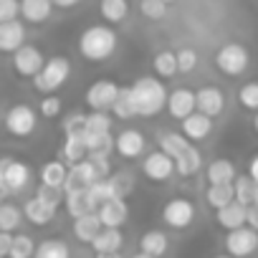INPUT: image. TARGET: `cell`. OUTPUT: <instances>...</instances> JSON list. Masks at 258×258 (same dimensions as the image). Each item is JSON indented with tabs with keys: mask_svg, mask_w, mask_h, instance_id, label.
Instances as JSON below:
<instances>
[{
	"mask_svg": "<svg viewBox=\"0 0 258 258\" xmlns=\"http://www.w3.org/2000/svg\"><path fill=\"white\" fill-rule=\"evenodd\" d=\"M129 89H132V101H135L137 116H155L162 109H167L170 91L165 89L162 79H157V76H140Z\"/></svg>",
	"mask_w": 258,
	"mask_h": 258,
	"instance_id": "6da1fadb",
	"label": "cell"
},
{
	"mask_svg": "<svg viewBox=\"0 0 258 258\" xmlns=\"http://www.w3.org/2000/svg\"><path fill=\"white\" fill-rule=\"evenodd\" d=\"M116 33L109 26H89L81 36H79V53L91 61V63H101L106 58L114 56L116 51Z\"/></svg>",
	"mask_w": 258,
	"mask_h": 258,
	"instance_id": "7a4b0ae2",
	"label": "cell"
},
{
	"mask_svg": "<svg viewBox=\"0 0 258 258\" xmlns=\"http://www.w3.org/2000/svg\"><path fill=\"white\" fill-rule=\"evenodd\" d=\"M69 76H71V61L66 56H51L46 61L43 71L33 79V86H36V91L51 96L53 91H58L69 81Z\"/></svg>",
	"mask_w": 258,
	"mask_h": 258,
	"instance_id": "3957f363",
	"label": "cell"
},
{
	"mask_svg": "<svg viewBox=\"0 0 258 258\" xmlns=\"http://www.w3.org/2000/svg\"><path fill=\"white\" fill-rule=\"evenodd\" d=\"M31 182V167L23 160L3 157L0 160V195L8 198L13 192H23Z\"/></svg>",
	"mask_w": 258,
	"mask_h": 258,
	"instance_id": "277c9868",
	"label": "cell"
},
{
	"mask_svg": "<svg viewBox=\"0 0 258 258\" xmlns=\"http://www.w3.org/2000/svg\"><path fill=\"white\" fill-rule=\"evenodd\" d=\"M38 126V114L28 104H13L6 111V132L16 140H26L36 132Z\"/></svg>",
	"mask_w": 258,
	"mask_h": 258,
	"instance_id": "5b68a950",
	"label": "cell"
},
{
	"mask_svg": "<svg viewBox=\"0 0 258 258\" xmlns=\"http://www.w3.org/2000/svg\"><path fill=\"white\" fill-rule=\"evenodd\" d=\"M250 63V53L240 43H225L215 51V69L225 76H243Z\"/></svg>",
	"mask_w": 258,
	"mask_h": 258,
	"instance_id": "8992f818",
	"label": "cell"
},
{
	"mask_svg": "<svg viewBox=\"0 0 258 258\" xmlns=\"http://www.w3.org/2000/svg\"><path fill=\"white\" fill-rule=\"evenodd\" d=\"M195 215H198V208L192 200L187 198H170L162 208V223L172 230H185L195 223Z\"/></svg>",
	"mask_w": 258,
	"mask_h": 258,
	"instance_id": "52a82bcc",
	"label": "cell"
},
{
	"mask_svg": "<svg viewBox=\"0 0 258 258\" xmlns=\"http://www.w3.org/2000/svg\"><path fill=\"white\" fill-rule=\"evenodd\" d=\"M121 94V86L114 84L111 79H99L86 89V104L91 106V111H106L116 104Z\"/></svg>",
	"mask_w": 258,
	"mask_h": 258,
	"instance_id": "ba28073f",
	"label": "cell"
},
{
	"mask_svg": "<svg viewBox=\"0 0 258 258\" xmlns=\"http://www.w3.org/2000/svg\"><path fill=\"white\" fill-rule=\"evenodd\" d=\"M101 180L99 170L94 167L91 160H84L79 165H74L69 170V180H66V187H63V195H74V192H86L91 185H96Z\"/></svg>",
	"mask_w": 258,
	"mask_h": 258,
	"instance_id": "9c48e42d",
	"label": "cell"
},
{
	"mask_svg": "<svg viewBox=\"0 0 258 258\" xmlns=\"http://www.w3.org/2000/svg\"><path fill=\"white\" fill-rule=\"evenodd\" d=\"M255 248H258V230H253L248 225L238 228V230H230L225 235V250L233 258H248V255L255 253Z\"/></svg>",
	"mask_w": 258,
	"mask_h": 258,
	"instance_id": "30bf717a",
	"label": "cell"
},
{
	"mask_svg": "<svg viewBox=\"0 0 258 258\" xmlns=\"http://www.w3.org/2000/svg\"><path fill=\"white\" fill-rule=\"evenodd\" d=\"M46 61H48V58H46V56L41 53V48H36V46H23L21 51L13 53V69H16L18 76H26V79H36V76L43 71Z\"/></svg>",
	"mask_w": 258,
	"mask_h": 258,
	"instance_id": "8fae6325",
	"label": "cell"
},
{
	"mask_svg": "<svg viewBox=\"0 0 258 258\" xmlns=\"http://www.w3.org/2000/svg\"><path fill=\"white\" fill-rule=\"evenodd\" d=\"M142 172H145L152 182H165V180L172 177V172H177V162H175L170 155H165L162 150H157V152H150V155L145 157Z\"/></svg>",
	"mask_w": 258,
	"mask_h": 258,
	"instance_id": "7c38bea8",
	"label": "cell"
},
{
	"mask_svg": "<svg viewBox=\"0 0 258 258\" xmlns=\"http://www.w3.org/2000/svg\"><path fill=\"white\" fill-rule=\"evenodd\" d=\"M167 111L172 119H180L185 121L190 114L198 111V91H190L185 86L170 91V99H167Z\"/></svg>",
	"mask_w": 258,
	"mask_h": 258,
	"instance_id": "4fadbf2b",
	"label": "cell"
},
{
	"mask_svg": "<svg viewBox=\"0 0 258 258\" xmlns=\"http://www.w3.org/2000/svg\"><path fill=\"white\" fill-rule=\"evenodd\" d=\"M114 140H116V152H119V157H124V160H137V157H142V152L147 150L145 135L140 132V129H132V126L121 129Z\"/></svg>",
	"mask_w": 258,
	"mask_h": 258,
	"instance_id": "5bb4252c",
	"label": "cell"
},
{
	"mask_svg": "<svg viewBox=\"0 0 258 258\" xmlns=\"http://www.w3.org/2000/svg\"><path fill=\"white\" fill-rule=\"evenodd\" d=\"M26 46V26L21 21L0 23V51L16 53Z\"/></svg>",
	"mask_w": 258,
	"mask_h": 258,
	"instance_id": "9a60e30c",
	"label": "cell"
},
{
	"mask_svg": "<svg viewBox=\"0 0 258 258\" xmlns=\"http://www.w3.org/2000/svg\"><path fill=\"white\" fill-rule=\"evenodd\" d=\"M210 132H213V116H208L203 111H195L182 121V135L190 142H203L210 137Z\"/></svg>",
	"mask_w": 258,
	"mask_h": 258,
	"instance_id": "2e32d148",
	"label": "cell"
},
{
	"mask_svg": "<svg viewBox=\"0 0 258 258\" xmlns=\"http://www.w3.org/2000/svg\"><path fill=\"white\" fill-rule=\"evenodd\" d=\"M99 218H101V225L104 228H121L129 218V208H126V200L124 198H116V200H109L99 208Z\"/></svg>",
	"mask_w": 258,
	"mask_h": 258,
	"instance_id": "e0dca14e",
	"label": "cell"
},
{
	"mask_svg": "<svg viewBox=\"0 0 258 258\" xmlns=\"http://www.w3.org/2000/svg\"><path fill=\"white\" fill-rule=\"evenodd\" d=\"M225 109V94L218 86H200L198 89V111L208 116H218Z\"/></svg>",
	"mask_w": 258,
	"mask_h": 258,
	"instance_id": "ac0fdd59",
	"label": "cell"
},
{
	"mask_svg": "<svg viewBox=\"0 0 258 258\" xmlns=\"http://www.w3.org/2000/svg\"><path fill=\"white\" fill-rule=\"evenodd\" d=\"M215 220L228 233L230 230H238V228H245L248 225V208L240 205V203H230L228 208H223V210L215 213Z\"/></svg>",
	"mask_w": 258,
	"mask_h": 258,
	"instance_id": "d6986e66",
	"label": "cell"
},
{
	"mask_svg": "<svg viewBox=\"0 0 258 258\" xmlns=\"http://www.w3.org/2000/svg\"><path fill=\"white\" fill-rule=\"evenodd\" d=\"M101 230H104V225H101L99 213H89V215L74 220V235H76V240H81V243H89V245H91V243L99 238Z\"/></svg>",
	"mask_w": 258,
	"mask_h": 258,
	"instance_id": "ffe728a7",
	"label": "cell"
},
{
	"mask_svg": "<svg viewBox=\"0 0 258 258\" xmlns=\"http://www.w3.org/2000/svg\"><path fill=\"white\" fill-rule=\"evenodd\" d=\"M53 8V0H21V16L28 23H46Z\"/></svg>",
	"mask_w": 258,
	"mask_h": 258,
	"instance_id": "44dd1931",
	"label": "cell"
},
{
	"mask_svg": "<svg viewBox=\"0 0 258 258\" xmlns=\"http://www.w3.org/2000/svg\"><path fill=\"white\" fill-rule=\"evenodd\" d=\"M157 145H160V150H162L165 155H170L172 160L182 157V155L192 147L190 140H187L182 132H160V135H157Z\"/></svg>",
	"mask_w": 258,
	"mask_h": 258,
	"instance_id": "7402d4cb",
	"label": "cell"
},
{
	"mask_svg": "<svg viewBox=\"0 0 258 258\" xmlns=\"http://www.w3.org/2000/svg\"><path fill=\"white\" fill-rule=\"evenodd\" d=\"M205 177H208L210 185H233V182L238 180V177H235V165H233L230 160H225V157L213 160V162L208 165Z\"/></svg>",
	"mask_w": 258,
	"mask_h": 258,
	"instance_id": "603a6c76",
	"label": "cell"
},
{
	"mask_svg": "<svg viewBox=\"0 0 258 258\" xmlns=\"http://www.w3.org/2000/svg\"><path fill=\"white\" fill-rule=\"evenodd\" d=\"M69 180V167L61 160H51L41 167V185L53 187V190H63Z\"/></svg>",
	"mask_w": 258,
	"mask_h": 258,
	"instance_id": "cb8c5ba5",
	"label": "cell"
},
{
	"mask_svg": "<svg viewBox=\"0 0 258 258\" xmlns=\"http://www.w3.org/2000/svg\"><path fill=\"white\" fill-rule=\"evenodd\" d=\"M23 215H26V220L33 223V225H48V223L53 220V215H56V208L46 205L41 198L33 195V198L23 205Z\"/></svg>",
	"mask_w": 258,
	"mask_h": 258,
	"instance_id": "d4e9b609",
	"label": "cell"
},
{
	"mask_svg": "<svg viewBox=\"0 0 258 258\" xmlns=\"http://www.w3.org/2000/svg\"><path fill=\"white\" fill-rule=\"evenodd\" d=\"M170 248V238L162 233V230H147L142 233L140 238V250L147 253V255H155V258H162Z\"/></svg>",
	"mask_w": 258,
	"mask_h": 258,
	"instance_id": "484cf974",
	"label": "cell"
},
{
	"mask_svg": "<svg viewBox=\"0 0 258 258\" xmlns=\"http://www.w3.org/2000/svg\"><path fill=\"white\" fill-rule=\"evenodd\" d=\"M116 198H119V195H116V187L111 185V180H99L96 185H91V187L86 190V200H89V205H91L94 213H99V208H101L104 203L116 200Z\"/></svg>",
	"mask_w": 258,
	"mask_h": 258,
	"instance_id": "4316f807",
	"label": "cell"
},
{
	"mask_svg": "<svg viewBox=\"0 0 258 258\" xmlns=\"http://www.w3.org/2000/svg\"><path fill=\"white\" fill-rule=\"evenodd\" d=\"M152 71L157 79H172L180 66H177V51H157L152 58Z\"/></svg>",
	"mask_w": 258,
	"mask_h": 258,
	"instance_id": "83f0119b",
	"label": "cell"
},
{
	"mask_svg": "<svg viewBox=\"0 0 258 258\" xmlns=\"http://www.w3.org/2000/svg\"><path fill=\"white\" fill-rule=\"evenodd\" d=\"M205 200H208V205L218 213V210L228 208L230 203H235V187H233V185H210V187L205 190Z\"/></svg>",
	"mask_w": 258,
	"mask_h": 258,
	"instance_id": "f1b7e54d",
	"label": "cell"
},
{
	"mask_svg": "<svg viewBox=\"0 0 258 258\" xmlns=\"http://www.w3.org/2000/svg\"><path fill=\"white\" fill-rule=\"evenodd\" d=\"M121 245H124V235L116 228H104L99 233V238L91 243L94 253H119Z\"/></svg>",
	"mask_w": 258,
	"mask_h": 258,
	"instance_id": "f546056e",
	"label": "cell"
},
{
	"mask_svg": "<svg viewBox=\"0 0 258 258\" xmlns=\"http://www.w3.org/2000/svg\"><path fill=\"white\" fill-rule=\"evenodd\" d=\"M99 11L106 23H121L129 16V0H101Z\"/></svg>",
	"mask_w": 258,
	"mask_h": 258,
	"instance_id": "4dcf8cb0",
	"label": "cell"
},
{
	"mask_svg": "<svg viewBox=\"0 0 258 258\" xmlns=\"http://www.w3.org/2000/svg\"><path fill=\"white\" fill-rule=\"evenodd\" d=\"M89 155H109L111 150H116V140H111V135H91V132H84L81 135Z\"/></svg>",
	"mask_w": 258,
	"mask_h": 258,
	"instance_id": "1f68e13d",
	"label": "cell"
},
{
	"mask_svg": "<svg viewBox=\"0 0 258 258\" xmlns=\"http://www.w3.org/2000/svg\"><path fill=\"white\" fill-rule=\"evenodd\" d=\"M36 258H71V248L61 238H46L38 243Z\"/></svg>",
	"mask_w": 258,
	"mask_h": 258,
	"instance_id": "d6a6232c",
	"label": "cell"
},
{
	"mask_svg": "<svg viewBox=\"0 0 258 258\" xmlns=\"http://www.w3.org/2000/svg\"><path fill=\"white\" fill-rule=\"evenodd\" d=\"M61 155H63V162H69L74 167V165H79V162L86 160L89 150H86V145H84L81 137H66L63 140V147H61Z\"/></svg>",
	"mask_w": 258,
	"mask_h": 258,
	"instance_id": "836d02e7",
	"label": "cell"
},
{
	"mask_svg": "<svg viewBox=\"0 0 258 258\" xmlns=\"http://www.w3.org/2000/svg\"><path fill=\"white\" fill-rule=\"evenodd\" d=\"M175 162H177V175L192 177V175H198L200 167H203V155H200L198 147H190V150H187L182 157H177Z\"/></svg>",
	"mask_w": 258,
	"mask_h": 258,
	"instance_id": "e575fe53",
	"label": "cell"
},
{
	"mask_svg": "<svg viewBox=\"0 0 258 258\" xmlns=\"http://www.w3.org/2000/svg\"><path fill=\"white\" fill-rule=\"evenodd\" d=\"M233 187H235V203H240V205H245V208L255 205V187H258V182H255L250 175L238 177V180L233 182Z\"/></svg>",
	"mask_w": 258,
	"mask_h": 258,
	"instance_id": "d590c367",
	"label": "cell"
},
{
	"mask_svg": "<svg viewBox=\"0 0 258 258\" xmlns=\"http://www.w3.org/2000/svg\"><path fill=\"white\" fill-rule=\"evenodd\" d=\"M23 218H26V215L21 213V208L6 203L3 208H0V233H16V230L21 228Z\"/></svg>",
	"mask_w": 258,
	"mask_h": 258,
	"instance_id": "8d00e7d4",
	"label": "cell"
},
{
	"mask_svg": "<svg viewBox=\"0 0 258 258\" xmlns=\"http://www.w3.org/2000/svg\"><path fill=\"white\" fill-rule=\"evenodd\" d=\"M111 114L116 119H132V116H137L135 101H132V89H129V86H121V94H119L116 104L111 106Z\"/></svg>",
	"mask_w": 258,
	"mask_h": 258,
	"instance_id": "74e56055",
	"label": "cell"
},
{
	"mask_svg": "<svg viewBox=\"0 0 258 258\" xmlns=\"http://www.w3.org/2000/svg\"><path fill=\"white\" fill-rule=\"evenodd\" d=\"M36 250H38L36 240L31 235H26V233H18L16 240H13V248H11V255L8 258H36Z\"/></svg>",
	"mask_w": 258,
	"mask_h": 258,
	"instance_id": "f35d334b",
	"label": "cell"
},
{
	"mask_svg": "<svg viewBox=\"0 0 258 258\" xmlns=\"http://www.w3.org/2000/svg\"><path fill=\"white\" fill-rule=\"evenodd\" d=\"M86 132H91V135H111V116L106 111L86 114Z\"/></svg>",
	"mask_w": 258,
	"mask_h": 258,
	"instance_id": "ab89813d",
	"label": "cell"
},
{
	"mask_svg": "<svg viewBox=\"0 0 258 258\" xmlns=\"http://www.w3.org/2000/svg\"><path fill=\"white\" fill-rule=\"evenodd\" d=\"M66 210H69V215H71L74 220H76V218H84V215H89V213H94L91 205H89V200H86V192L66 195Z\"/></svg>",
	"mask_w": 258,
	"mask_h": 258,
	"instance_id": "60d3db41",
	"label": "cell"
},
{
	"mask_svg": "<svg viewBox=\"0 0 258 258\" xmlns=\"http://www.w3.org/2000/svg\"><path fill=\"white\" fill-rule=\"evenodd\" d=\"M238 104L243 109L258 114V81H248L238 89Z\"/></svg>",
	"mask_w": 258,
	"mask_h": 258,
	"instance_id": "b9f144b4",
	"label": "cell"
},
{
	"mask_svg": "<svg viewBox=\"0 0 258 258\" xmlns=\"http://www.w3.org/2000/svg\"><path fill=\"white\" fill-rule=\"evenodd\" d=\"M140 11H142L145 18L160 21L167 13V3H165V0H140Z\"/></svg>",
	"mask_w": 258,
	"mask_h": 258,
	"instance_id": "7bdbcfd3",
	"label": "cell"
},
{
	"mask_svg": "<svg viewBox=\"0 0 258 258\" xmlns=\"http://www.w3.org/2000/svg\"><path fill=\"white\" fill-rule=\"evenodd\" d=\"M86 132V114H71L66 121H63V135L66 137H81Z\"/></svg>",
	"mask_w": 258,
	"mask_h": 258,
	"instance_id": "ee69618b",
	"label": "cell"
},
{
	"mask_svg": "<svg viewBox=\"0 0 258 258\" xmlns=\"http://www.w3.org/2000/svg\"><path fill=\"white\" fill-rule=\"evenodd\" d=\"M21 16V0H0V23L18 21Z\"/></svg>",
	"mask_w": 258,
	"mask_h": 258,
	"instance_id": "f6af8a7d",
	"label": "cell"
},
{
	"mask_svg": "<svg viewBox=\"0 0 258 258\" xmlns=\"http://www.w3.org/2000/svg\"><path fill=\"white\" fill-rule=\"evenodd\" d=\"M36 198H41L46 205H51V208H56V210H58L61 203H66V195H61V190H53V187H46V185H41V187L36 190Z\"/></svg>",
	"mask_w": 258,
	"mask_h": 258,
	"instance_id": "bcb514c9",
	"label": "cell"
},
{
	"mask_svg": "<svg viewBox=\"0 0 258 258\" xmlns=\"http://www.w3.org/2000/svg\"><path fill=\"white\" fill-rule=\"evenodd\" d=\"M177 66H180V74L195 71V66H198V53H195L192 48H180V51H177Z\"/></svg>",
	"mask_w": 258,
	"mask_h": 258,
	"instance_id": "7dc6e473",
	"label": "cell"
},
{
	"mask_svg": "<svg viewBox=\"0 0 258 258\" xmlns=\"http://www.w3.org/2000/svg\"><path fill=\"white\" fill-rule=\"evenodd\" d=\"M58 114H61V99H58L56 94L41 99V116H46V119H56Z\"/></svg>",
	"mask_w": 258,
	"mask_h": 258,
	"instance_id": "c3c4849f",
	"label": "cell"
},
{
	"mask_svg": "<svg viewBox=\"0 0 258 258\" xmlns=\"http://www.w3.org/2000/svg\"><path fill=\"white\" fill-rule=\"evenodd\" d=\"M109 180H111V185L116 187V195H119V198H126V192L132 190V180H129V175H121V172H119V175H114V177H109Z\"/></svg>",
	"mask_w": 258,
	"mask_h": 258,
	"instance_id": "681fc988",
	"label": "cell"
},
{
	"mask_svg": "<svg viewBox=\"0 0 258 258\" xmlns=\"http://www.w3.org/2000/svg\"><path fill=\"white\" fill-rule=\"evenodd\" d=\"M89 160L94 162V167L99 170V175H101V180H109V160L104 157V155H89Z\"/></svg>",
	"mask_w": 258,
	"mask_h": 258,
	"instance_id": "f907efd6",
	"label": "cell"
},
{
	"mask_svg": "<svg viewBox=\"0 0 258 258\" xmlns=\"http://www.w3.org/2000/svg\"><path fill=\"white\" fill-rule=\"evenodd\" d=\"M13 240H16L13 233H0V258H8V255H11Z\"/></svg>",
	"mask_w": 258,
	"mask_h": 258,
	"instance_id": "816d5d0a",
	"label": "cell"
},
{
	"mask_svg": "<svg viewBox=\"0 0 258 258\" xmlns=\"http://www.w3.org/2000/svg\"><path fill=\"white\" fill-rule=\"evenodd\" d=\"M248 228L258 230V205H250L248 208Z\"/></svg>",
	"mask_w": 258,
	"mask_h": 258,
	"instance_id": "f5cc1de1",
	"label": "cell"
},
{
	"mask_svg": "<svg viewBox=\"0 0 258 258\" xmlns=\"http://www.w3.org/2000/svg\"><path fill=\"white\" fill-rule=\"evenodd\" d=\"M248 175H250V177H253V180L258 182V155H255V157L250 160V165H248Z\"/></svg>",
	"mask_w": 258,
	"mask_h": 258,
	"instance_id": "db71d44e",
	"label": "cell"
},
{
	"mask_svg": "<svg viewBox=\"0 0 258 258\" xmlns=\"http://www.w3.org/2000/svg\"><path fill=\"white\" fill-rule=\"evenodd\" d=\"M81 0H53V6L56 8H74V6H79Z\"/></svg>",
	"mask_w": 258,
	"mask_h": 258,
	"instance_id": "11a10c76",
	"label": "cell"
},
{
	"mask_svg": "<svg viewBox=\"0 0 258 258\" xmlns=\"http://www.w3.org/2000/svg\"><path fill=\"white\" fill-rule=\"evenodd\" d=\"M94 258H121L119 253H94Z\"/></svg>",
	"mask_w": 258,
	"mask_h": 258,
	"instance_id": "9f6ffc18",
	"label": "cell"
},
{
	"mask_svg": "<svg viewBox=\"0 0 258 258\" xmlns=\"http://www.w3.org/2000/svg\"><path fill=\"white\" fill-rule=\"evenodd\" d=\"M132 258H155V255H147V253H142V250H137Z\"/></svg>",
	"mask_w": 258,
	"mask_h": 258,
	"instance_id": "6f0895ef",
	"label": "cell"
},
{
	"mask_svg": "<svg viewBox=\"0 0 258 258\" xmlns=\"http://www.w3.org/2000/svg\"><path fill=\"white\" fill-rule=\"evenodd\" d=\"M253 129H255V135H258V114L253 116Z\"/></svg>",
	"mask_w": 258,
	"mask_h": 258,
	"instance_id": "680465c9",
	"label": "cell"
},
{
	"mask_svg": "<svg viewBox=\"0 0 258 258\" xmlns=\"http://www.w3.org/2000/svg\"><path fill=\"white\" fill-rule=\"evenodd\" d=\"M213 258H233V255H228V253H225V255H213Z\"/></svg>",
	"mask_w": 258,
	"mask_h": 258,
	"instance_id": "91938a15",
	"label": "cell"
},
{
	"mask_svg": "<svg viewBox=\"0 0 258 258\" xmlns=\"http://www.w3.org/2000/svg\"><path fill=\"white\" fill-rule=\"evenodd\" d=\"M165 3H175V0H165Z\"/></svg>",
	"mask_w": 258,
	"mask_h": 258,
	"instance_id": "94428289",
	"label": "cell"
}]
</instances>
